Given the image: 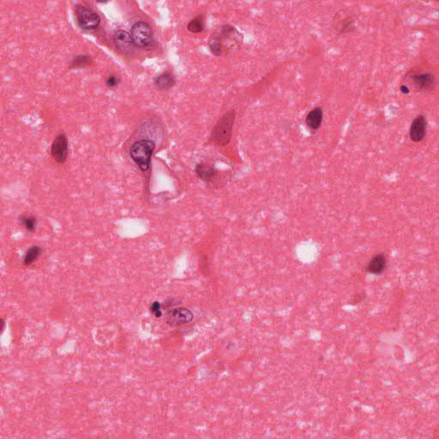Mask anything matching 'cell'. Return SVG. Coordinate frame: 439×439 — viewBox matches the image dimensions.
Wrapping results in <instances>:
<instances>
[{
	"label": "cell",
	"mask_w": 439,
	"mask_h": 439,
	"mask_svg": "<svg viewBox=\"0 0 439 439\" xmlns=\"http://www.w3.org/2000/svg\"><path fill=\"white\" fill-rule=\"evenodd\" d=\"M242 35L236 28L232 26H223L215 33H212L209 39V48L215 55H224L234 51L241 44Z\"/></svg>",
	"instance_id": "obj_1"
},
{
	"label": "cell",
	"mask_w": 439,
	"mask_h": 439,
	"mask_svg": "<svg viewBox=\"0 0 439 439\" xmlns=\"http://www.w3.org/2000/svg\"><path fill=\"white\" fill-rule=\"evenodd\" d=\"M155 148V142L147 139L136 141L131 146L130 150L131 159L143 172L150 169L151 157Z\"/></svg>",
	"instance_id": "obj_2"
},
{
	"label": "cell",
	"mask_w": 439,
	"mask_h": 439,
	"mask_svg": "<svg viewBox=\"0 0 439 439\" xmlns=\"http://www.w3.org/2000/svg\"><path fill=\"white\" fill-rule=\"evenodd\" d=\"M234 119V111H230L220 120L212 131L211 138L213 142L218 145L228 144L232 136Z\"/></svg>",
	"instance_id": "obj_3"
},
{
	"label": "cell",
	"mask_w": 439,
	"mask_h": 439,
	"mask_svg": "<svg viewBox=\"0 0 439 439\" xmlns=\"http://www.w3.org/2000/svg\"><path fill=\"white\" fill-rule=\"evenodd\" d=\"M131 35L134 44L138 48H150L153 43V31L148 22H137L135 23L131 28Z\"/></svg>",
	"instance_id": "obj_4"
},
{
	"label": "cell",
	"mask_w": 439,
	"mask_h": 439,
	"mask_svg": "<svg viewBox=\"0 0 439 439\" xmlns=\"http://www.w3.org/2000/svg\"><path fill=\"white\" fill-rule=\"evenodd\" d=\"M77 19L81 28L85 30H93L100 25V17L92 9L79 6L77 9Z\"/></svg>",
	"instance_id": "obj_5"
},
{
	"label": "cell",
	"mask_w": 439,
	"mask_h": 439,
	"mask_svg": "<svg viewBox=\"0 0 439 439\" xmlns=\"http://www.w3.org/2000/svg\"><path fill=\"white\" fill-rule=\"evenodd\" d=\"M51 153L53 159L59 164H63L66 161L69 153L68 138L64 134H59L56 136L52 143Z\"/></svg>",
	"instance_id": "obj_6"
},
{
	"label": "cell",
	"mask_w": 439,
	"mask_h": 439,
	"mask_svg": "<svg viewBox=\"0 0 439 439\" xmlns=\"http://www.w3.org/2000/svg\"><path fill=\"white\" fill-rule=\"evenodd\" d=\"M427 119L425 115L420 114L415 117L409 128V137L414 142L424 141L427 134Z\"/></svg>",
	"instance_id": "obj_7"
},
{
	"label": "cell",
	"mask_w": 439,
	"mask_h": 439,
	"mask_svg": "<svg viewBox=\"0 0 439 439\" xmlns=\"http://www.w3.org/2000/svg\"><path fill=\"white\" fill-rule=\"evenodd\" d=\"M411 81L414 88L420 91H431L436 85V77L431 72L414 73Z\"/></svg>",
	"instance_id": "obj_8"
},
{
	"label": "cell",
	"mask_w": 439,
	"mask_h": 439,
	"mask_svg": "<svg viewBox=\"0 0 439 439\" xmlns=\"http://www.w3.org/2000/svg\"><path fill=\"white\" fill-rule=\"evenodd\" d=\"M166 322L170 325H183L193 319V313L187 308H174L167 311Z\"/></svg>",
	"instance_id": "obj_9"
},
{
	"label": "cell",
	"mask_w": 439,
	"mask_h": 439,
	"mask_svg": "<svg viewBox=\"0 0 439 439\" xmlns=\"http://www.w3.org/2000/svg\"><path fill=\"white\" fill-rule=\"evenodd\" d=\"M114 42L118 50L124 53H132L135 49V44L131 38V33L125 30H118L114 35Z\"/></svg>",
	"instance_id": "obj_10"
},
{
	"label": "cell",
	"mask_w": 439,
	"mask_h": 439,
	"mask_svg": "<svg viewBox=\"0 0 439 439\" xmlns=\"http://www.w3.org/2000/svg\"><path fill=\"white\" fill-rule=\"evenodd\" d=\"M323 111L322 107L317 106L309 112L306 118V123L311 131H317L322 125Z\"/></svg>",
	"instance_id": "obj_11"
},
{
	"label": "cell",
	"mask_w": 439,
	"mask_h": 439,
	"mask_svg": "<svg viewBox=\"0 0 439 439\" xmlns=\"http://www.w3.org/2000/svg\"><path fill=\"white\" fill-rule=\"evenodd\" d=\"M387 265L386 257L383 254H378L373 257L367 264V270L370 274L373 275H381L384 272Z\"/></svg>",
	"instance_id": "obj_12"
},
{
	"label": "cell",
	"mask_w": 439,
	"mask_h": 439,
	"mask_svg": "<svg viewBox=\"0 0 439 439\" xmlns=\"http://www.w3.org/2000/svg\"><path fill=\"white\" fill-rule=\"evenodd\" d=\"M155 85L156 88L161 90H167L174 86L176 81L175 78H173L169 73H163L161 75L157 76L155 78Z\"/></svg>",
	"instance_id": "obj_13"
},
{
	"label": "cell",
	"mask_w": 439,
	"mask_h": 439,
	"mask_svg": "<svg viewBox=\"0 0 439 439\" xmlns=\"http://www.w3.org/2000/svg\"><path fill=\"white\" fill-rule=\"evenodd\" d=\"M337 33L339 34H346V33H352L355 30V20L352 17H346L343 19L340 20L337 22Z\"/></svg>",
	"instance_id": "obj_14"
},
{
	"label": "cell",
	"mask_w": 439,
	"mask_h": 439,
	"mask_svg": "<svg viewBox=\"0 0 439 439\" xmlns=\"http://www.w3.org/2000/svg\"><path fill=\"white\" fill-rule=\"evenodd\" d=\"M42 251H43V250H42V248L39 246V245H33V246H31L27 250V252L25 253V256L23 258V264L25 266H30V265H32L41 257Z\"/></svg>",
	"instance_id": "obj_15"
},
{
	"label": "cell",
	"mask_w": 439,
	"mask_h": 439,
	"mask_svg": "<svg viewBox=\"0 0 439 439\" xmlns=\"http://www.w3.org/2000/svg\"><path fill=\"white\" fill-rule=\"evenodd\" d=\"M196 172L198 177L203 180H209L211 179L212 177H214V170L211 166L202 162L197 165Z\"/></svg>",
	"instance_id": "obj_16"
},
{
	"label": "cell",
	"mask_w": 439,
	"mask_h": 439,
	"mask_svg": "<svg viewBox=\"0 0 439 439\" xmlns=\"http://www.w3.org/2000/svg\"><path fill=\"white\" fill-rule=\"evenodd\" d=\"M21 226L29 233H33L37 227V218L33 215H22L19 218Z\"/></svg>",
	"instance_id": "obj_17"
},
{
	"label": "cell",
	"mask_w": 439,
	"mask_h": 439,
	"mask_svg": "<svg viewBox=\"0 0 439 439\" xmlns=\"http://www.w3.org/2000/svg\"><path fill=\"white\" fill-rule=\"evenodd\" d=\"M187 28L192 33H200L204 28V22L203 17H197L190 22Z\"/></svg>",
	"instance_id": "obj_18"
},
{
	"label": "cell",
	"mask_w": 439,
	"mask_h": 439,
	"mask_svg": "<svg viewBox=\"0 0 439 439\" xmlns=\"http://www.w3.org/2000/svg\"><path fill=\"white\" fill-rule=\"evenodd\" d=\"M92 62L91 57L87 54H81V55L77 56L71 62V68H80V67H84L90 64Z\"/></svg>",
	"instance_id": "obj_19"
},
{
	"label": "cell",
	"mask_w": 439,
	"mask_h": 439,
	"mask_svg": "<svg viewBox=\"0 0 439 439\" xmlns=\"http://www.w3.org/2000/svg\"><path fill=\"white\" fill-rule=\"evenodd\" d=\"M150 311H152L156 317H161L162 316V311H161V304L158 301H155L151 306H150Z\"/></svg>",
	"instance_id": "obj_20"
},
{
	"label": "cell",
	"mask_w": 439,
	"mask_h": 439,
	"mask_svg": "<svg viewBox=\"0 0 439 439\" xmlns=\"http://www.w3.org/2000/svg\"><path fill=\"white\" fill-rule=\"evenodd\" d=\"M119 84H120V78L114 77V76L109 77L107 80L106 81V86L109 87V88H114V87L117 86Z\"/></svg>",
	"instance_id": "obj_21"
},
{
	"label": "cell",
	"mask_w": 439,
	"mask_h": 439,
	"mask_svg": "<svg viewBox=\"0 0 439 439\" xmlns=\"http://www.w3.org/2000/svg\"><path fill=\"white\" fill-rule=\"evenodd\" d=\"M400 91L401 94H403V95H407L410 94L411 90H410V89H409V87L407 86V85L403 84V85H400Z\"/></svg>",
	"instance_id": "obj_22"
}]
</instances>
